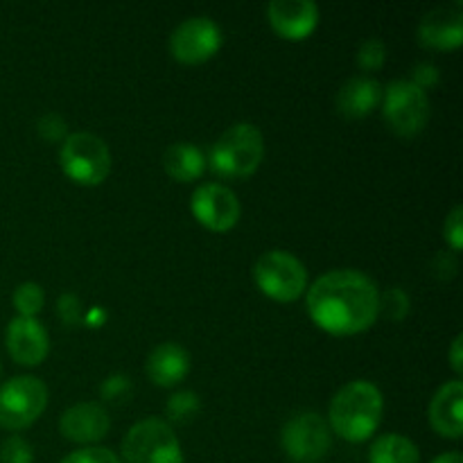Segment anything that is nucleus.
Segmentation results:
<instances>
[{
    "mask_svg": "<svg viewBox=\"0 0 463 463\" xmlns=\"http://www.w3.org/2000/svg\"><path fill=\"white\" fill-rule=\"evenodd\" d=\"M378 285L355 269H335L307 289V312L330 335H357L378 319Z\"/></svg>",
    "mask_w": 463,
    "mask_h": 463,
    "instance_id": "nucleus-1",
    "label": "nucleus"
},
{
    "mask_svg": "<svg viewBox=\"0 0 463 463\" xmlns=\"http://www.w3.org/2000/svg\"><path fill=\"white\" fill-rule=\"evenodd\" d=\"M384 401L380 389L366 380L348 383L335 393L330 402V428L351 443L373 437L383 420Z\"/></svg>",
    "mask_w": 463,
    "mask_h": 463,
    "instance_id": "nucleus-2",
    "label": "nucleus"
},
{
    "mask_svg": "<svg viewBox=\"0 0 463 463\" xmlns=\"http://www.w3.org/2000/svg\"><path fill=\"white\" fill-rule=\"evenodd\" d=\"M265 156V138L251 122L229 127L211 147L206 165L222 179H244L253 175Z\"/></svg>",
    "mask_w": 463,
    "mask_h": 463,
    "instance_id": "nucleus-3",
    "label": "nucleus"
},
{
    "mask_svg": "<svg viewBox=\"0 0 463 463\" xmlns=\"http://www.w3.org/2000/svg\"><path fill=\"white\" fill-rule=\"evenodd\" d=\"M63 175L80 185H99L111 172V152L107 143L89 131L66 136L59 149Z\"/></svg>",
    "mask_w": 463,
    "mask_h": 463,
    "instance_id": "nucleus-4",
    "label": "nucleus"
},
{
    "mask_svg": "<svg viewBox=\"0 0 463 463\" xmlns=\"http://www.w3.org/2000/svg\"><path fill=\"white\" fill-rule=\"evenodd\" d=\"M253 279L262 294L280 303H292L306 292V265L289 251H267L253 267Z\"/></svg>",
    "mask_w": 463,
    "mask_h": 463,
    "instance_id": "nucleus-5",
    "label": "nucleus"
},
{
    "mask_svg": "<svg viewBox=\"0 0 463 463\" xmlns=\"http://www.w3.org/2000/svg\"><path fill=\"white\" fill-rule=\"evenodd\" d=\"M122 455L127 463H184L179 439L158 419L136 423L122 441Z\"/></svg>",
    "mask_w": 463,
    "mask_h": 463,
    "instance_id": "nucleus-6",
    "label": "nucleus"
},
{
    "mask_svg": "<svg viewBox=\"0 0 463 463\" xmlns=\"http://www.w3.org/2000/svg\"><path fill=\"white\" fill-rule=\"evenodd\" d=\"M48 389L39 378L18 375L0 387V428L25 430L43 414Z\"/></svg>",
    "mask_w": 463,
    "mask_h": 463,
    "instance_id": "nucleus-7",
    "label": "nucleus"
},
{
    "mask_svg": "<svg viewBox=\"0 0 463 463\" xmlns=\"http://www.w3.org/2000/svg\"><path fill=\"white\" fill-rule=\"evenodd\" d=\"M383 113L396 134L414 136L428 125L430 98L410 80H396L383 90Z\"/></svg>",
    "mask_w": 463,
    "mask_h": 463,
    "instance_id": "nucleus-8",
    "label": "nucleus"
},
{
    "mask_svg": "<svg viewBox=\"0 0 463 463\" xmlns=\"http://www.w3.org/2000/svg\"><path fill=\"white\" fill-rule=\"evenodd\" d=\"M280 443L294 461H319L330 450V428L319 414L303 411L285 423Z\"/></svg>",
    "mask_w": 463,
    "mask_h": 463,
    "instance_id": "nucleus-9",
    "label": "nucleus"
},
{
    "mask_svg": "<svg viewBox=\"0 0 463 463\" xmlns=\"http://www.w3.org/2000/svg\"><path fill=\"white\" fill-rule=\"evenodd\" d=\"M222 48V30L213 18H185L170 36V52L181 63H202Z\"/></svg>",
    "mask_w": 463,
    "mask_h": 463,
    "instance_id": "nucleus-10",
    "label": "nucleus"
},
{
    "mask_svg": "<svg viewBox=\"0 0 463 463\" xmlns=\"http://www.w3.org/2000/svg\"><path fill=\"white\" fill-rule=\"evenodd\" d=\"M190 211L197 217L199 224L215 233H224L238 224L242 206H240L238 194L226 185L203 184L190 197Z\"/></svg>",
    "mask_w": 463,
    "mask_h": 463,
    "instance_id": "nucleus-11",
    "label": "nucleus"
},
{
    "mask_svg": "<svg viewBox=\"0 0 463 463\" xmlns=\"http://www.w3.org/2000/svg\"><path fill=\"white\" fill-rule=\"evenodd\" d=\"M7 351L18 364L36 366L48 355V333L34 317H16L7 326Z\"/></svg>",
    "mask_w": 463,
    "mask_h": 463,
    "instance_id": "nucleus-12",
    "label": "nucleus"
},
{
    "mask_svg": "<svg viewBox=\"0 0 463 463\" xmlns=\"http://www.w3.org/2000/svg\"><path fill=\"white\" fill-rule=\"evenodd\" d=\"M267 14L271 27L289 41L307 39L319 23V7L312 0H274Z\"/></svg>",
    "mask_w": 463,
    "mask_h": 463,
    "instance_id": "nucleus-13",
    "label": "nucleus"
},
{
    "mask_svg": "<svg viewBox=\"0 0 463 463\" xmlns=\"http://www.w3.org/2000/svg\"><path fill=\"white\" fill-rule=\"evenodd\" d=\"M109 428H111V419H109L107 410L98 402L72 405L71 410L63 411L61 420H59V430H61L63 439L75 443L99 441V439L107 437Z\"/></svg>",
    "mask_w": 463,
    "mask_h": 463,
    "instance_id": "nucleus-14",
    "label": "nucleus"
},
{
    "mask_svg": "<svg viewBox=\"0 0 463 463\" xmlns=\"http://www.w3.org/2000/svg\"><path fill=\"white\" fill-rule=\"evenodd\" d=\"M419 41L437 50H455L463 41V14L457 7H439L430 12L419 25Z\"/></svg>",
    "mask_w": 463,
    "mask_h": 463,
    "instance_id": "nucleus-15",
    "label": "nucleus"
},
{
    "mask_svg": "<svg viewBox=\"0 0 463 463\" xmlns=\"http://www.w3.org/2000/svg\"><path fill=\"white\" fill-rule=\"evenodd\" d=\"M461 401H463V383L452 380L446 383L430 402V423L441 437L459 439L463 432V416H461Z\"/></svg>",
    "mask_w": 463,
    "mask_h": 463,
    "instance_id": "nucleus-16",
    "label": "nucleus"
},
{
    "mask_svg": "<svg viewBox=\"0 0 463 463\" xmlns=\"http://www.w3.org/2000/svg\"><path fill=\"white\" fill-rule=\"evenodd\" d=\"M190 373V355L184 346L165 342L154 348L147 357V375L158 387H175Z\"/></svg>",
    "mask_w": 463,
    "mask_h": 463,
    "instance_id": "nucleus-17",
    "label": "nucleus"
},
{
    "mask_svg": "<svg viewBox=\"0 0 463 463\" xmlns=\"http://www.w3.org/2000/svg\"><path fill=\"white\" fill-rule=\"evenodd\" d=\"M383 102V86L373 77H351L337 93V111L346 118H364Z\"/></svg>",
    "mask_w": 463,
    "mask_h": 463,
    "instance_id": "nucleus-18",
    "label": "nucleus"
},
{
    "mask_svg": "<svg viewBox=\"0 0 463 463\" xmlns=\"http://www.w3.org/2000/svg\"><path fill=\"white\" fill-rule=\"evenodd\" d=\"M163 167L175 181L188 184L199 179L206 170V156L202 149L193 143H175L163 154Z\"/></svg>",
    "mask_w": 463,
    "mask_h": 463,
    "instance_id": "nucleus-19",
    "label": "nucleus"
},
{
    "mask_svg": "<svg viewBox=\"0 0 463 463\" xmlns=\"http://www.w3.org/2000/svg\"><path fill=\"white\" fill-rule=\"evenodd\" d=\"M369 463H420V452L402 434H383L371 446Z\"/></svg>",
    "mask_w": 463,
    "mask_h": 463,
    "instance_id": "nucleus-20",
    "label": "nucleus"
},
{
    "mask_svg": "<svg viewBox=\"0 0 463 463\" xmlns=\"http://www.w3.org/2000/svg\"><path fill=\"white\" fill-rule=\"evenodd\" d=\"M14 307L18 310V317H34L41 312V307H43V288H41L39 283H32V280H27V283H21L16 289H14Z\"/></svg>",
    "mask_w": 463,
    "mask_h": 463,
    "instance_id": "nucleus-21",
    "label": "nucleus"
},
{
    "mask_svg": "<svg viewBox=\"0 0 463 463\" xmlns=\"http://www.w3.org/2000/svg\"><path fill=\"white\" fill-rule=\"evenodd\" d=\"M410 312V297L401 288H389L387 292L380 294L378 317L383 315L389 321H402Z\"/></svg>",
    "mask_w": 463,
    "mask_h": 463,
    "instance_id": "nucleus-22",
    "label": "nucleus"
},
{
    "mask_svg": "<svg viewBox=\"0 0 463 463\" xmlns=\"http://www.w3.org/2000/svg\"><path fill=\"white\" fill-rule=\"evenodd\" d=\"M202 410V402L194 392H179L167 401V416L176 423H184V420L194 419Z\"/></svg>",
    "mask_w": 463,
    "mask_h": 463,
    "instance_id": "nucleus-23",
    "label": "nucleus"
},
{
    "mask_svg": "<svg viewBox=\"0 0 463 463\" xmlns=\"http://www.w3.org/2000/svg\"><path fill=\"white\" fill-rule=\"evenodd\" d=\"M384 59H387V48L378 36H369L357 50V63H360L362 71H378V68H383Z\"/></svg>",
    "mask_w": 463,
    "mask_h": 463,
    "instance_id": "nucleus-24",
    "label": "nucleus"
},
{
    "mask_svg": "<svg viewBox=\"0 0 463 463\" xmlns=\"http://www.w3.org/2000/svg\"><path fill=\"white\" fill-rule=\"evenodd\" d=\"M34 452L32 446L21 437H9L0 446V463H32Z\"/></svg>",
    "mask_w": 463,
    "mask_h": 463,
    "instance_id": "nucleus-25",
    "label": "nucleus"
},
{
    "mask_svg": "<svg viewBox=\"0 0 463 463\" xmlns=\"http://www.w3.org/2000/svg\"><path fill=\"white\" fill-rule=\"evenodd\" d=\"M443 235L450 242L452 251H461L463 247V208L455 206L450 211V215L446 217V224H443Z\"/></svg>",
    "mask_w": 463,
    "mask_h": 463,
    "instance_id": "nucleus-26",
    "label": "nucleus"
},
{
    "mask_svg": "<svg viewBox=\"0 0 463 463\" xmlns=\"http://www.w3.org/2000/svg\"><path fill=\"white\" fill-rule=\"evenodd\" d=\"M61 463H120V459L107 448H84V450L71 452Z\"/></svg>",
    "mask_w": 463,
    "mask_h": 463,
    "instance_id": "nucleus-27",
    "label": "nucleus"
},
{
    "mask_svg": "<svg viewBox=\"0 0 463 463\" xmlns=\"http://www.w3.org/2000/svg\"><path fill=\"white\" fill-rule=\"evenodd\" d=\"M39 134L45 140H66V120L57 113H48L39 120Z\"/></svg>",
    "mask_w": 463,
    "mask_h": 463,
    "instance_id": "nucleus-28",
    "label": "nucleus"
},
{
    "mask_svg": "<svg viewBox=\"0 0 463 463\" xmlns=\"http://www.w3.org/2000/svg\"><path fill=\"white\" fill-rule=\"evenodd\" d=\"M411 84L419 86L420 90H425L428 93V89H432L434 84L439 81V68L434 66V63H419V66L414 68V72H411Z\"/></svg>",
    "mask_w": 463,
    "mask_h": 463,
    "instance_id": "nucleus-29",
    "label": "nucleus"
},
{
    "mask_svg": "<svg viewBox=\"0 0 463 463\" xmlns=\"http://www.w3.org/2000/svg\"><path fill=\"white\" fill-rule=\"evenodd\" d=\"M99 392H102V396L107 401H118L120 396L129 393V378H125V375H111V378L104 380Z\"/></svg>",
    "mask_w": 463,
    "mask_h": 463,
    "instance_id": "nucleus-30",
    "label": "nucleus"
},
{
    "mask_svg": "<svg viewBox=\"0 0 463 463\" xmlns=\"http://www.w3.org/2000/svg\"><path fill=\"white\" fill-rule=\"evenodd\" d=\"M59 312H61V319L66 321V324H77V321H80V301H77V297L63 294V297L59 298Z\"/></svg>",
    "mask_w": 463,
    "mask_h": 463,
    "instance_id": "nucleus-31",
    "label": "nucleus"
},
{
    "mask_svg": "<svg viewBox=\"0 0 463 463\" xmlns=\"http://www.w3.org/2000/svg\"><path fill=\"white\" fill-rule=\"evenodd\" d=\"M432 269L439 271L441 279H450L457 271V258L450 256V253H439L432 262Z\"/></svg>",
    "mask_w": 463,
    "mask_h": 463,
    "instance_id": "nucleus-32",
    "label": "nucleus"
},
{
    "mask_svg": "<svg viewBox=\"0 0 463 463\" xmlns=\"http://www.w3.org/2000/svg\"><path fill=\"white\" fill-rule=\"evenodd\" d=\"M463 337L461 335H457L455 342H452V348H450V364L452 369L457 371V373H461L463 371V355H461V346H463Z\"/></svg>",
    "mask_w": 463,
    "mask_h": 463,
    "instance_id": "nucleus-33",
    "label": "nucleus"
},
{
    "mask_svg": "<svg viewBox=\"0 0 463 463\" xmlns=\"http://www.w3.org/2000/svg\"><path fill=\"white\" fill-rule=\"evenodd\" d=\"M432 463H463V457L459 452H446V455L437 457Z\"/></svg>",
    "mask_w": 463,
    "mask_h": 463,
    "instance_id": "nucleus-34",
    "label": "nucleus"
},
{
    "mask_svg": "<svg viewBox=\"0 0 463 463\" xmlns=\"http://www.w3.org/2000/svg\"><path fill=\"white\" fill-rule=\"evenodd\" d=\"M0 371H3V369H0Z\"/></svg>",
    "mask_w": 463,
    "mask_h": 463,
    "instance_id": "nucleus-35",
    "label": "nucleus"
}]
</instances>
